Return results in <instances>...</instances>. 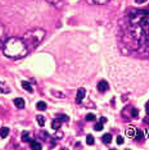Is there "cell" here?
I'll return each instance as SVG.
<instances>
[{
    "mask_svg": "<svg viewBox=\"0 0 149 150\" xmlns=\"http://www.w3.org/2000/svg\"><path fill=\"white\" fill-rule=\"evenodd\" d=\"M118 37L126 53L149 58V9H130L120 22Z\"/></svg>",
    "mask_w": 149,
    "mask_h": 150,
    "instance_id": "obj_1",
    "label": "cell"
},
{
    "mask_svg": "<svg viewBox=\"0 0 149 150\" xmlns=\"http://www.w3.org/2000/svg\"><path fill=\"white\" fill-rule=\"evenodd\" d=\"M1 48H3L4 55L8 57V58H12V59L22 58V57H25L28 53L27 46H26L23 38H19V37L6 38L1 44Z\"/></svg>",
    "mask_w": 149,
    "mask_h": 150,
    "instance_id": "obj_2",
    "label": "cell"
},
{
    "mask_svg": "<svg viewBox=\"0 0 149 150\" xmlns=\"http://www.w3.org/2000/svg\"><path fill=\"white\" fill-rule=\"evenodd\" d=\"M45 37V31L41 30V28H35V30H31V31H27L25 35H23V41L27 46V50L31 51L34 49H36L37 46L41 44V41Z\"/></svg>",
    "mask_w": 149,
    "mask_h": 150,
    "instance_id": "obj_3",
    "label": "cell"
},
{
    "mask_svg": "<svg viewBox=\"0 0 149 150\" xmlns=\"http://www.w3.org/2000/svg\"><path fill=\"white\" fill-rule=\"evenodd\" d=\"M63 121H68V117L67 115H58V118L53 119V122H51L53 130H59L61 126H62V123H63Z\"/></svg>",
    "mask_w": 149,
    "mask_h": 150,
    "instance_id": "obj_4",
    "label": "cell"
},
{
    "mask_svg": "<svg viewBox=\"0 0 149 150\" xmlns=\"http://www.w3.org/2000/svg\"><path fill=\"white\" fill-rule=\"evenodd\" d=\"M85 94H86V90H85L84 87H80V89L77 90V96H76V103H77V104H80V103L82 101V99L85 98Z\"/></svg>",
    "mask_w": 149,
    "mask_h": 150,
    "instance_id": "obj_5",
    "label": "cell"
},
{
    "mask_svg": "<svg viewBox=\"0 0 149 150\" xmlns=\"http://www.w3.org/2000/svg\"><path fill=\"white\" fill-rule=\"evenodd\" d=\"M108 89H109L108 82H106V81H100V82L98 83V90H99L100 92H104V91H107Z\"/></svg>",
    "mask_w": 149,
    "mask_h": 150,
    "instance_id": "obj_6",
    "label": "cell"
},
{
    "mask_svg": "<svg viewBox=\"0 0 149 150\" xmlns=\"http://www.w3.org/2000/svg\"><path fill=\"white\" fill-rule=\"evenodd\" d=\"M25 104H26V103H25V100H23L22 98H16V99H14V105H16L18 109H23V108H25Z\"/></svg>",
    "mask_w": 149,
    "mask_h": 150,
    "instance_id": "obj_7",
    "label": "cell"
},
{
    "mask_svg": "<svg viewBox=\"0 0 149 150\" xmlns=\"http://www.w3.org/2000/svg\"><path fill=\"white\" fill-rule=\"evenodd\" d=\"M112 0H86L87 4H96V5H106Z\"/></svg>",
    "mask_w": 149,
    "mask_h": 150,
    "instance_id": "obj_8",
    "label": "cell"
},
{
    "mask_svg": "<svg viewBox=\"0 0 149 150\" xmlns=\"http://www.w3.org/2000/svg\"><path fill=\"white\" fill-rule=\"evenodd\" d=\"M5 37H6V30H5V27L3 26V25H0V42L3 41H5Z\"/></svg>",
    "mask_w": 149,
    "mask_h": 150,
    "instance_id": "obj_9",
    "label": "cell"
},
{
    "mask_svg": "<svg viewBox=\"0 0 149 150\" xmlns=\"http://www.w3.org/2000/svg\"><path fill=\"white\" fill-rule=\"evenodd\" d=\"M144 133H143V131H140V130H136V133H135V136H134V139L136 140V141H141L143 139H144Z\"/></svg>",
    "mask_w": 149,
    "mask_h": 150,
    "instance_id": "obj_10",
    "label": "cell"
},
{
    "mask_svg": "<svg viewBox=\"0 0 149 150\" xmlns=\"http://www.w3.org/2000/svg\"><path fill=\"white\" fill-rule=\"evenodd\" d=\"M8 135H9V128H8V127H1V128H0V136H1L3 139H5Z\"/></svg>",
    "mask_w": 149,
    "mask_h": 150,
    "instance_id": "obj_11",
    "label": "cell"
},
{
    "mask_svg": "<svg viewBox=\"0 0 149 150\" xmlns=\"http://www.w3.org/2000/svg\"><path fill=\"white\" fill-rule=\"evenodd\" d=\"M31 149H34V150H41L42 149V146H41V144L40 143H37V141H32L31 140Z\"/></svg>",
    "mask_w": 149,
    "mask_h": 150,
    "instance_id": "obj_12",
    "label": "cell"
},
{
    "mask_svg": "<svg viewBox=\"0 0 149 150\" xmlns=\"http://www.w3.org/2000/svg\"><path fill=\"white\" fill-rule=\"evenodd\" d=\"M22 87H23L26 91H28V92L32 91V86H31V83L27 82V81H23V82H22Z\"/></svg>",
    "mask_w": 149,
    "mask_h": 150,
    "instance_id": "obj_13",
    "label": "cell"
},
{
    "mask_svg": "<svg viewBox=\"0 0 149 150\" xmlns=\"http://www.w3.org/2000/svg\"><path fill=\"white\" fill-rule=\"evenodd\" d=\"M102 140H103V143H104V144H111V141H112V135H111V133H106V135H103Z\"/></svg>",
    "mask_w": 149,
    "mask_h": 150,
    "instance_id": "obj_14",
    "label": "cell"
},
{
    "mask_svg": "<svg viewBox=\"0 0 149 150\" xmlns=\"http://www.w3.org/2000/svg\"><path fill=\"white\" fill-rule=\"evenodd\" d=\"M126 133H127V136H129V137L134 139V136H135V133H136V130H135V128H132V127H129V128H127V131H126Z\"/></svg>",
    "mask_w": 149,
    "mask_h": 150,
    "instance_id": "obj_15",
    "label": "cell"
},
{
    "mask_svg": "<svg viewBox=\"0 0 149 150\" xmlns=\"http://www.w3.org/2000/svg\"><path fill=\"white\" fill-rule=\"evenodd\" d=\"M22 140H23V141H26V143H31V137H30V132H27V131H25V132L22 133Z\"/></svg>",
    "mask_w": 149,
    "mask_h": 150,
    "instance_id": "obj_16",
    "label": "cell"
},
{
    "mask_svg": "<svg viewBox=\"0 0 149 150\" xmlns=\"http://www.w3.org/2000/svg\"><path fill=\"white\" fill-rule=\"evenodd\" d=\"M0 91H3L4 94H8L10 90H9V87H6V86H5V83H4V82H0Z\"/></svg>",
    "mask_w": 149,
    "mask_h": 150,
    "instance_id": "obj_17",
    "label": "cell"
},
{
    "mask_svg": "<svg viewBox=\"0 0 149 150\" xmlns=\"http://www.w3.org/2000/svg\"><path fill=\"white\" fill-rule=\"evenodd\" d=\"M36 107H37L39 110H45V109H46V103H45V101H39Z\"/></svg>",
    "mask_w": 149,
    "mask_h": 150,
    "instance_id": "obj_18",
    "label": "cell"
},
{
    "mask_svg": "<svg viewBox=\"0 0 149 150\" xmlns=\"http://www.w3.org/2000/svg\"><path fill=\"white\" fill-rule=\"evenodd\" d=\"M36 119H37V123H39V126H41V127H42V126L45 124V118H44L42 115H40V114H39V115L36 117Z\"/></svg>",
    "mask_w": 149,
    "mask_h": 150,
    "instance_id": "obj_19",
    "label": "cell"
},
{
    "mask_svg": "<svg viewBox=\"0 0 149 150\" xmlns=\"http://www.w3.org/2000/svg\"><path fill=\"white\" fill-rule=\"evenodd\" d=\"M86 144H87V145H93V144H94V137H93V135H87V136H86Z\"/></svg>",
    "mask_w": 149,
    "mask_h": 150,
    "instance_id": "obj_20",
    "label": "cell"
},
{
    "mask_svg": "<svg viewBox=\"0 0 149 150\" xmlns=\"http://www.w3.org/2000/svg\"><path fill=\"white\" fill-rule=\"evenodd\" d=\"M46 1L53 4V5H55V6H61L62 5V0H46Z\"/></svg>",
    "mask_w": 149,
    "mask_h": 150,
    "instance_id": "obj_21",
    "label": "cell"
},
{
    "mask_svg": "<svg viewBox=\"0 0 149 150\" xmlns=\"http://www.w3.org/2000/svg\"><path fill=\"white\" fill-rule=\"evenodd\" d=\"M94 130H95V131H102V130H103V123H102V122L95 123V124H94Z\"/></svg>",
    "mask_w": 149,
    "mask_h": 150,
    "instance_id": "obj_22",
    "label": "cell"
},
{
    "mask_svg": "<svg viewBox=\"0 0 149 150\" xmlns=\"http://www.w3.org/2000/svg\"><path fill=\"white\" fill-rule=\"evenodd\" d=\"M85 119H86L87 122H91V121L95 119V115H94V114H87V115L85 117Z\"/></svg>",
    "mask_w": 149,
    "mask_h": 150,
    "instance_id": "obj_23",
    "label": "cell"
},
{
    "mask_svg": "<svg viewBox=\"0 0 149 150\" xmlns=\"http://www.w3.org/2000/svg\"><path fill=\"white\" fill-rule=\"evenodd\" d=\"M138 114H139L138 109H135V108H132V109H131V117H132V118H136V117H138Z\"/></svg>",
    "mask_w": 149,
    "mask_h": 150,
    "instance_id": "obj_24",
    "label": "cell"
},
{
    "mask_svg": "<svg viewBox=\"0 0 149 150\" xmlns=\"http://www.w3.org/2000/svg\"><path fill=\"white\" fill-rule=\"evenodd\" d=\"M117 144H118V145H122V144H123V137H122V136H118V137H117Z\"/></svg>",
    "mask_w": 149,
    "mask_h": 150,
    "instance_id": "obj_25",
    "label": "cell"
},
{
    "mask_svg": "<svg viewBox=\"0 0 149 150\" xmlns=\"http://www.w3.org/2000/svg\"><path fill=\"white\" fill-rule=\"evenodd\" d=\"M100 122H102V123H106V122H107V118H106V117H102V118H100Z\"/></svg>",
    "mask_w": 149,
    "mask_h": 150,
    "instance_id": "obj_26",
    "label": "cell"
},
{
    "mask_svg": "<svg viewBox=\"0 0 149 150\" xmlns=\"http://www.w3.org/2000/svg\"><path fill=\"white\" fill-rule=\"evenodd\" d=\"M138 4H143V3H145V1H148V0H135Z\"/></svg>",
    "mask_w": 149,
    "mask_h": 150,
    "instance_id": "obj_27",
    "label": "cell"
},
{
    "mask_svg": "<svg viewBox=\"0 0 149 150\" xmlns=\"http://www.w3.org/2000/svg\"><path fill=\"white\" fill-rule=\"evenodd\" d=\"M145 109H147V112L149 113V101L147 103V105H145Z\"/></svg>",
    "mask_w": 149,
    "mask_h": 150,
    "instance_id": "obj_28",
    "label": "cell"
},
{
    "mask_svg": "<svg viewBox=\"0 0 149 150\" xmlns=\"http://www.w3.org/2000/svg\"><path fill=\"white\" fill-rule=\"evenodd\" d=\"M144 122H145V123L148 122V123H149V117H145V118H144Z\"/></svg>",
    "mask_w": 149,
    "mask_h": 150,
    "instance_id": "obj_29",
    "label": "cell"
}]
</instances>
